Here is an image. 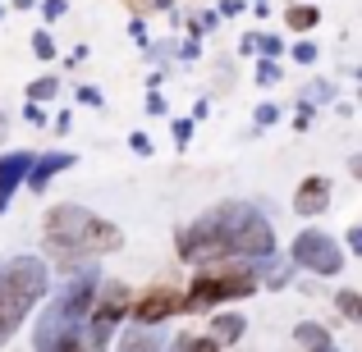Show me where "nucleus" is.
<instances>
[{
  "mask_svg": "<svg viewBox=\"0 0 362 352\" xmlns=\"http://www.w3.org/2000/svg\"><path fill=\"white\" fill-rule=\"evenodd\" d=\"M266 279V289H284V284H289V265L284 261H275V252L271 256H262V270H257Z\"/></svg>",
  "mask_w": 362,
  "mask_h": 352,
  "instance_id": "4468645a",
  "label": "nucleus"
},
{
  "mask_svg": "<svg viewBox=\"0 0 362 352\" xmlns=\"http://www.w3.org/2000/svg\"><path fill=\"white\" fill-rule=\"evenodd\" d=\"M284 23H289V28H298V32H303V28H312V23H317V9H312V5H289Z\"/></svg>",
  "mask_w": 362,
  "mask_h": 352,
  "instance_id": "dca6fc26",
  "label": "nucleus"
},
{
  "mask_svg": "<svg viewBox=\"0 0 362 352\" xmlns=\"http://www.w3.org/2000/svg\"><path fill=\"white\" fill-rule=\"evenodd\" d=\"M101 298V274L97 270H83L64 284V293L46 307V316L37 320V348H83L88 334H83V320L92 316V302Z\"/></svg>",
  "mask_w": 362,
  "mask_h": 352,
  "instance_id": "7ed1b4c3",
  "label": "nucleus"
},
{
  "mask_svg": "<svg viewBox=\"0 0 362 352\" xmlns=\"http://www.w3.org/2000/svg\"><path fill=\"white\" fill-rule=\"evenodd\" d=\"M211 339H216L221 348L239 344V339H243V316H216V320H211Z\"/></svg>",
  "mask_w": 362,
  "mask_h": 352,
  "instance_id": "f8f14e48",
  "label": "nucleus"
},
{
  "mask_svg": "<svg viewBox=\"0 0 362 352\" xmlns=\"http://www.w3.org/2000/svg\"><path fill=\"white\" fill-rule=\"evenodd\" d=\"M349 247H354V252H362V224H354V229H349Z\"/></svg>",
  "mask_w": 362,
  "mask_h": 352,
  "instance_id": "cd10ccee",
  "label": "nucleus"
},
{
  "mask_svg": "<svg viewBox=\"0 0 362 352\" xmlns=\"http://www.w3.org/2000/svg\"><path fill=\"white\" fill-rule=\"evenodd\" d=\"M160 344H165V339H160V329L147 325V320H142L138 329H129V334H124V348H129V352H138V348H160Z\"/></svg>",
  "mask_w": 362,
  "mask_h": 352,
  "instance_id": "ddd939ff",
  "label": "nucleus"
},
{
  "mask_svg": "<svg viewBox=\"0 0 362 352\" xmlns=\"http://www.w3.org/2000/svg\"><path fill=\"white\" fill-rule=\"evenodd\" d=\"M293 55H298L303 64H312V60H317V46H312V42H298V46H293Z\"/></svg>",
  "mask_w": 362,
  "mask_h": 352,
  "instance_id": "4be33fe9",
  "label": "nucleus"
},
{
  "mask_svg": "<svg viewBox=\"0 0 362 352\" xmlns=\"http://www.w3.org/2000/svg\"><path fill=\"white\" fill-rule=\"evenodd\" d=\"M14 5H18V9H33V5H37V0H14Z\"/></svg>",
  "mask_w": 362,
  "mask_h": 352,
  "instance_id": "2f4dec72",
  "label": "nucleus"
},
{
  "mask_svg": "<svg viewBox=\"0 0 362 352\" xmlns=\"http://www.w3.org/2000/svg\"><path fill=\"white\" fill-rule=\"evenodd\" d=\"M0 270H5V265H0Z\"/></svg>",
  "mask_w": 362,
  "mask_h": 352,
  "instance_id": "72a5a7b5",
  "label": "nucleus"
},
{
  "mask_svg": "<svg viewBox=\"0 0 362 352\" xmlns=\"http://www.w3.org/2000/svg\"><path fill=\"white\" fill-rule=\"evenodd\" d=\"M330 97H335L330 83H312V87H303V101H308V106H321V101H330Z\"/></svg>",
  "mask_w": 362,
  "mask_h": 352,
  "instance_id": "a211bd4d",
  "label": "nucleus"
},
{
  "mask_svg": "<svg viewBox=\"0 0 362 352\" xmlns=\"http://www.w3.org/2000/svg\"><path fill=\"white\" fill-rule=\"evenodd\" d=\"M275 119H280V110H275V106H262V110H257V128H266V123H275Z\"/></svg>",
  "mask_w": 362,
  "mask_h": 352,
  "instance_id": "b1692460",
  "label": "nucleus"
},
{
  "mask_svg": "<svg viewBox=\"0 0 362 352\" xmlns=\"http://www.w3.org/2000/svg\"><path fill=\"white\" fill-rule=\"evenodd\" d=\"M257 83H280V64H257Z\"/></svg>",
  "mask_w": 362,
  "mask_h": 352,
  "instance_id": "412c9836",
  "label": "nucleus"
},
{
  "mask_svg": "<svg viewBox=\"0 0 362 352\" xmlns=\"http://www.w3.org/2000/svg\"><path fill=\"white\" fill-rule=\"evenodd\" d=\"M293 265H303L312 274H339L344 270V252H339V243L330 233L308 229V233L293 238Z\"/></svg>",
  "mask_w": 362,
  "mask_h": 352,
  "instance_id": "423d86ee",
  "label": "nucleus"
},
{
  "mask_svg": "<svg viewBox=\"0 0 362 352\" xmlns=\"http://www.w3.org/2000/svg\"><path fill=\"white\" fill-rule=\"evenodd\" d=\"M170 55H175V46H170V42H160V46H151V60H170Z\"/></svg>",
  "mask_w": 362,
  "mask_h": 352,
  "instance_id": "bb28decb",
  "label": "nucleus"
},
{
  "mask_svg": "<svg viewBox=\"0 0 362 352\" xmlns=\"http://www.w3.org/2000/svg\"><path fill=\"white\" fill-rule=\"evenodd\" d=\"M78 101H83V106H101V92H97V87H83Z\"/></svg>",
  "mask_w": 362,
  "mask_h": 352,
  "instance_id": "a878e982",
  "label": "nucleus"
},
{
  "mask_svg": "<svg viewBox=\"0 0 362 352\" xmlns=\"http://www.w3.org/2000/svg\"><path fill=\"white\" fill-rule=\"evenodd\" d=\"M46 293V261L37 256H14L0 270V344L28 320V311L37 307V298Z\"/></svg>",
  "mask_w": 362,
  "mask_h": 352,
  "instance_id": "20e7f679",
  "label": "nucleus"
},
{
  "mask_svg": "<svg viewBox=\"0 0 362 352\" xmlns=\"http://www.w3.org/2000/svg\"><path fill=\"white\" fill-rule=\"evenodd\" d=\"M349 169H354V178H362V156H349Z\"/></svg>",
  "mask_w": 362,
  "mask_h": 352,
  "instance_id": "7c9ffc66",
  "label": "nucleus"
},
{
  "mask_svg": "<svg viewBox=\"0 0 362 352\" xmlns=\"http://www.w3.org/2000/svg\"><path fill=\"white\" fill-rule=\"evenodd\" d=\"M257 46H262V55H280V37H262Z\"/></svg>",
  "mask_w": 362,
  "mask_h": 352,
  "instance_id": "393cba45",
  "label": "nucleus"
},
{
  "mask_svg": "<svg viewBox=\"0 0 362 352\" xmlns=\"http://www.w3.org/2000/svg\"><path fill=\"white\" fill-rule=\"evenodd\" d=\"M293 339H298V348H317V352H326V348H330V334H326L321 325H312V320L293 329Z\"/></svg>",
  "mask_w": 362,
  "mask_h": 352,
  "instance_id": "2eb2a0df",
  "label": "nucleus"
},
{
  "mask_svg": "<svg viewBox=\"0 0 362 352\" xmlns=\"http://www.w3.org/2000/svg\"><path fill=\"white\" fill-rule=\"evenodd\" d=\"M275 252V229L266 215H257L243 202H225L216 211H206L202 220H193L179 233V256L184 261H230V256H262Z\"/></svg>",
  "mask_w": 362,
  "mask_h": 352,
  "instance_id": "f257e3e1",
  "label": "nucleus"
},
{
  "mask_svg": "<svg viewBox=\"0 0 362 352\" xmlns=\"http://www.w3.org/2000/svg\"><path fill=\"white\" fill-rule=\"evenodd\" d=\"M339 311H344L349 320H362V293H339Z\"/></svg>",
  "mask_w": 362,
  "mask_h": 352,
  "instance_id": "f3484780",
  "label": "nucleus"
},
{
  "mask_svg": "<svg viewBox=\"0 0 362 352\" xmlns=\"http://www.w3.org/2000/svg\"><path fill=\"white\" fill-rule=\"evenodd\" d=\"M33 169V156L28 151H9L5 160H0V215L9 211V202H14V188H18V178Z\"/></svg>",
  "mask_w": 362,
  "mask_h": 352,
  "instance_id": "9d476101",
  "label": "nucleus"
},
{
  "mask_svg": "<svg viewBox=\"0 0 362 352\" xmlns=\"http://www.w3.org/2000/svg\"><path fill=\"white\" fill-rule=\"evenodd\" d=\"M55 97V78H37L28 83V101H51Z\"/></svg>",
  "mask_w": 362,
  "mask_h": 352,
  "instance_id": "6ab92c4d",
  "label": "nucleus"
},
{
  "mask_svg": "<svg viewBox=\"0 0 362 352\" xmlns=\"http://www.w3.org/2000/svg\"><path fill=\"white\" fill-rule=\"evenodd\" d=\"M64 165H74V156L69 151H51V156H42V160H33V169H28V183L42 193L46 183H51V174L55 169H64Z\"/></svg>",
  "mask_w": 362,
  "mask_h": 352,
  "instance_id": "9b49d317",
  "label": "nucleus"
},
{
  "mask_svg": "<svg viewBox=\"0 0 362 352\" xmlns=\"http://www.w3.org/2000/svg\"><path fill=\"white\" fill-rule=\"evenodd\" d=\"M326 206H330V178H321V174L303 178L298 193H293V211L298 215H321Z\"/></svg>",
  "mask_w": 362,
  "mask_h": 352,
  "instance_id": "1a4fd4ad",
  "label": "nucleus"
},
{
  "mask_svg": "<svg viewBox=\"0 0 362 352\" xmlns=\"http://www.w3.org/2000/svg\"><path fill=\"white\" fill-rule=\"evenodd\" d=\"M0 128H5V115H0Z\"/></svg>",
  "mask_w": 362,
  "mask_h": 352,
  "instance_id": "473e14b6",
  "label": "nucleus"
},
{
  "mask_svg": "<svg viewBox=\"0 0 362 352\" xmlns=\"http://www.w3.org/2000/svg\"><path fill=\"white\" fill-rule=\"evenodd\" d=\"M33 51L42 55V60H51V55H55V42H51L46 32H37V37H33Z\"/></svg>",
  "mask_w": 362,
  "mask_h": 352,
  "instance_id": "aec40b11",
  "label": "nucleus"
},
{
  "mask_svg": "<svg viewBox=\"0 0 362 352\" xmlns=\"http://www.w3.org/2000/svg\"><path fill=\"white\" fill-rule=\"evenodd\" d=\"M133 151H138V156H147V151H151V142L142 138V133H133Z\"/></svg>",
  "mask_w": 362,
  "mask_h": 352,
  "instance_id": "c756f323",
  "label": "nucleus"
},
{
  "mask_svg": "<svg viewBox=\"0 0 362 352\" xmlns=\"http://www.w3.org/2000/svg\"><path fill=\"white\" fill-rule=\"evenodd\" d=\"M175 138H179V147H188V138H193V123H188V119H175Z\"/></svg>",
  "mask_w": 362,
  "mask_h": 352,
  "instance_id": "5701e85b",
  "label": "nucleus"
},
{
  "mask_svg": "<svg viewBox=\"0 0 362 352\" xmlns=\"http://www.w3.org/2000/svg\"><path fill=\"white\" fill-rule=\"evenodd\" d=\"M124 311H129V289L124 284H106L101 279V307L92 311V329H88V344L92 348H106L110 334H115V325L124 320Z\"/></svg>",
  "mask_w": 362,
  "mask_h": 352,
  "instance_id": "0eeeda50",
  "label": "nucleus"
},
{
  "mask_svg": "<svg viewBox=\"0 0 362 352\" xmlns=\"http://www.w3.org/2000/svg\"><path fill=\"white\" fill-rule=\"evenodd\" d=\"M64 14V0H46V18H60Z\"/></svg>",
  "mask_w": 362,
  "mask_h": 352,
  "instance_id": "c85d7f7f",
  "label": "nucleus"
},
{
  "mask_svg": "<svg viewBox=\"0 0 362 352\" xmlns=\"http://www.w3.org/2000/svg\"><path fill=\"white\" fill-rule=\"evenodd\" d=\"M257 293V270H243V265H216V270H202L193 279V289L184 293L188 311H206L216 302H230V298H247Z\"/></svg>",
  "mask_w": 362,
  "mask_h": 352,
  "instance_id": "39448f33",
  "label": "nucleus"
},
{
  "mask_svg": "<svg viewBox=\"0 0 362 352\" xmlns=\"http://www.w3.org/2000/svg\"><path fill=\"white\" fill-rule=\"evenodd\" d=\"M175 311H188V298L179 289H151L147 298L138 302V320H147V325H156V320L175 316Z\"/></svg>",
  "mask_w": 362,
  "mask_h": 352,
  "instance_id": "6e6552de",
  "label": "nucleus"
},
{
  "mask_svg": "<svg viewBox=\"0 0 362 352\" xmlns=\"http://www.w3.org/2000/svg\"><path fill=\"white\" fill-rule=\"evenodd\" d=\"M119 243H124V233L115 224H106L101 215L83 211V206H55V211L46 215V247H51L55 261H64V265L119 252Z\"/></svg>",
  "mask_w": 362,
  "mask_h": 352,
  "instance_id": "f03ea898",
  "label": "nucleus"
}]
</instances>
